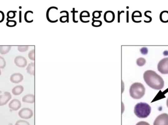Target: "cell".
<instances>
[{
  "label": "cell",
  "instance_id": "obj_3",
  "mask_svg": "<svg viewBox=\"0 0 168 125\" xmlns=\"http://www.w3.org/2000/svg\"><path fill=\"white\" fill-rule=\"evenodd\" d=\"M145 87L140 83H133L130 87L129 93L132 98L135 99H140L145 94Z\"/></svg>",
  "mask_w": 168,
  "mask_h": 125
},
{
  "label": "cell",
  "instance_id": "obj_28",
  "mask_svg": "<svg viewBox=\"0 0 168 125\" xmlns=\"http://www.w3.org/2000/svg\"><path fill=\"white\" fill-rule=\"evenodd\" d=\"M6 62L5 59L2 56H0V69H4L6 67Z\"/></svg>",
  "mask_w": 168,
  "mask_h": 125
},
{
  "label": "cell",
  "instance_id": "obj_15",
  "mask_svg": "<svg viewBox=\"0 0 168 125\" xmlns=\"http://www.w3.org/2000/svg\"><path fill=\"white\" fill-rule=\"evenodd\" d=\"M24 91V87L22 86H17L13 88L12 93L14 95H20Z\"/></svg>",
  "mask_w": 168,
  "mask_h": 125
},
{
  "label": "cell",
  "instance_id": "obj_10",
  "mask_svg": "<svg viewBox=\"0 0 168 125\" xmlns=\"http://www.w3.org/2000/svg\"><path fill=\"white\" fill-rule=\"evenodd\" d=\"M24 77L22 74L20 73H15L13 74L10 77V81L12 83L18 84L23 80Z\"/></svg>",
  "mask_w": 168,
  "mask_h": 125
},
{
  "label": "cell",
  "instance_id": "obj_26",
  "mask_svg": "<svg viewBox=\"0 0 168 125\" xmlns=\"http://www.w3.org/2000/svg\"><path fill=\"white\" fill-rule=\"evenodd\" d=\"M18 51L21 52H24L27 51L29 49V46H18Z\"/></svg>",
  "mask_w": 168,
  "mask_h": 125
},
{
  "label": "cell",
  "instance_id": "obj_2",
  "mask_svg": "<svg viewBox=\"0 0 168 125\" xmlns=\"http://www.w3.org/2000/svg\"><path fill=\"white\" fill-rule=\"evenodd\" d=\"M151 106L146 103H139L134 108V114L140 118H145L150 115L151 113Z\"/></svg>",
  "mask_w": 168,
  "mask_h": 125
},
{
  "label": "cell",
  "instance_id": "obj_6",
  "mask_svg": "<svg viewBox=\"0 0 168 125\" xmlns=\"http://www.w3.org/2000/svg\"><path fill=\"white\" fill-rule=\"evenodd\" d=\"M18 115L22 119H28L32 117L33 112L29 108H23L19 111Z\"/></svg>",
  "mask_w": 168,
  "mask_h": 125
},
{
  "label": "cell",
  "instance_id": "obj_33",
  "mask_svg": "<svg viewBox=\"0 0 168 125\" xmlns=\"http://www.w3.org/2000/svg\"><path fill=\"white\" fill-rule=\"evenodd\" d=\"M167 107H168V99H167Z\"/></svg>",
  "mask_w": 168,
  "mask_h": 125
},
{
  "label": "cell",
  "instance_id": "obj_25",
  "mask_svg": "<svg viewBox=\"0 0 168 125\" xmlns=\"http://www.w3.org/2000/svg\"><path fill=\"white\" fill-rule=\"evenodd\" d=\"M146 62V61L143 58H139L137 60V65H139V67L143 66L145 64Z\"/></svg>",
  "mask_w": 168,
  "mask_h": 125
},
{
  "label": "cell",
  "instance_id": "obj_12",
  "mask_svg": "<svg viewBox=\"0 0 168 125\" xmlns=\"http://www.w3.org/2000/svg\"><path fill=\"white\" fill-rule=\"evenodd\" d=\"M90 17V14L89 11H82L80 14V21L84 23H88L90 22L89 20L86 18Z\"/></svg>",
  "mask_w": 168,
  "mask_h": 125
},
{
  "label": "cell",
  "instance_id": "obj_9",
  "mask_svg": "<svg viewBox=\"0 0 168 125\" xmlns=\"http://www.w3.org/2000/svg\"><path fill=\"white\" fill-rule=\"evenodd\" d=\"M115 19V14L113 11H108L104 14V20L107 23H111Z\"/></svg>",
  "mask_w": 168,
  "mask_h": 125
},
{
  "label": "cell",
  "instance_id": "obj_30",
  "mask_svg": "<svg viewBox=\"0 0 168 125\" xmlns=\"http://www.w3.org/2000/svg\"><path fill=\"white\" fill-rule=\"evenodd\" d=\"M78 11H75V8H73L72 11V13L73 15V21L74 23H78V21H76V19H75V13H78Z\"/></svg>",
  "mask_w": 168,
  "mask_h": 125
},
{
  "label": "cell",
  "instance_id": "obj_27",
  "mask_svg": "<svg viewBox=\"0 0 168 125\" xmlns=\"http://www.w3.org/2000/svg\"><path fill=\"white\" fill-rule=\"evenodd\" d=\"M28 57H29L30 60L35 61V49H32L31 51L29 52V54H28Z\"/></svg>",
  "mask_w": 168,
  "mask_h": 125
},
{
  "label": "cell",
  "instance_id": "obj_13",
  "mask_svg": "<svg viewBox=\"0 0 168 125\" xmlns=\"http://www.w3.org/2000/svg\"><path fill=\"white\" fill-rule=\"evenodd\" d=\"M22 101L24 103H33L35 102V96L33 94H27L22 98Z\"/></svg>",
  "mask_w": 168,
  "mask_h": 125
},
{
  "label": "cell",
  "instance_id": "obj_11",
  "mask_svg": "<svg viewBox=\"0 0 168 125\" xmlns=\"http://www.w3.org/2000/svg\"><path fill=\"white\" fill-rule=\"evenodd\" d=\"M8 107L13 110H18L21 107V103L18 99H13L8 104Z\"/></svg>",
  "mask_w": 168,
  "mask_h": 125
},
{
  "label": "cell",
  "instance_id": "obj_19",
  "mask_svg": "<svg viewBox=\"0 0 168 125\" xmlns=\"http://www.w3.org/2000/svg\"><path fill=\"white\" fill-rule=\"evenodd\" d=\"M60 22L62 23H65L67 22L68 23L69 22V14H68V12H67V14L66 15H62L61 16V17L60 18Z\"/></svg>",
  "mask_w": 168,
  "mask_h": 125
},
{
  "label": "cell",
  "instance_id": "obj_14",
  "mask_svg": "<svg viewBox=\"0 0 168 125\" xmlns=\"http://www.w3.org/2000/svg\"><path fill=\"white\" fill-rule=\"evenodd\" d=\"M32 15H33V12L32 11H27L24 14L25 21L28 23H32L33 22V18H32Z\"/></svg>",
  "mask_w": 168,
  "mask_h": 125
},
{
  "label": "cell",
  "instance_id": "obj_1",
  "mask_svg": "<svg viewBox=\"0 0 168 125\" xmlns=\"http://www.w3.org/2000/svg\"><path fill=\"white\" fill-rule=\"evenodd\" d=\"M143 77L146 84L154 90H161L164 86V81L163 78L153 70L145 71Z\"/></svg>",
  "mask_w": 168,
  "mask_h": 125
},
{
  "label": "cell",
  "instance_id": "obj_31",
  "mask_svg": "<svg viewBox=\"0 0 168 125\" xmlns=\"http://www.w3.org/2000/svg\"><path fill=\"white\" fill-rule=\"evenodd\" d=\"M5 19V14L4 12L0 11V23H2Z\"/></svg>",
  "mask_w": 168,
  "mask_h": 125
},
{
  "label": "cell",
  "instance_id": "obj_21",
  "mask_svg": "<svg viewBox=\"0 0 168 125\" xmlns=\"http://www.w3.org/2000/svg\"><path fill=\"white\" fill-rule=\"evenodd\" d=\"M102 12V11H93L92 14V17H93L92 20H95V19H98L100 18L101 17V16Z\"/></svg>",
  "mask_w": 168,
  "mask_h": 125
},
{
  "label": "cell",
  "instance_id": "obj_22",
  "mask_svg": "<svg viewBox=\"0 0 168 125\" xmlns=\"http://www.w3.org/2000/svg\"><path fill=\"white\" fill-rule=\"evenodd\" d=\"M16 11H9L7 13V21L9 20V19H14L16 16Z\"/></svg>",
  "mask_w": 168,
  "mask_h": 125
},
{
  "label": "cell",
  "instance_id": "obj_34",
  "mask_svg": "<svg viewBox=\"0 0 168 125\" xmlns=\"http://www.w3.org/2000/svg\"><path fill=\"white\" fill-rule=\"evenodd\" d=\"M1 75V69H0V75Z\"/></svg>",
  "mask_w": 168,
  "mask_h": 125
},
{
  "label": "cell",
  "instance_id": "obj_8",
  "mask_svg": "<svg viewBox=\"0 0 168 125\" xmlns=\"http://www.w3.org/2000/svg\"><path fill=\"white\" fill-rule=\"evenodd\" d=\"M14 63L19 68H24L27 65V61L25 58L22 56H18L14 59Z\"/></svg>",
  "mask_w": 168,
  "mask_h": 125
},
{
  "label": "cell",
  "instance_id": "obj_18",
  "mask_svg": "<svg viewBox=\"0 0 168 125\" xmlns=\"http://www.w3.org/2000/svg\"><path fill=\"white\" fill-rule=\"evenodd\" d=\"M11 46H0V53L2 55H5L11 51Z\"/></svg>",
  "mask_w": 168,
  "mask_h": 125
},
{
  "label": "cell",
  "instance_id": "obj_17",
  "mask_svg": "<svg viewBox=\"0 0 168 125\" xmlns=\"http://www.w3.org/2000/svg\"><path fill=\"white\" fill-rule=\"evenodd\" d=\"M27 72L31 75H35V63H31L28 65L27 67Z\"/></svg>",
  "mask_w": 168,
  "mask_h": 125
},
{
  "label": "cell",
  "instance_id": "obj_24",
  "mask_svg": "<svg viewBox=\"0 0 168 125\" xmlns=\"http://www.w3.org/2000/svg\"><path fill=\"white\" fill-rule=\"evenodd\" d=\"M141 17H142V14L139 11H135L132 14V19L133 21L134 20L135 18Z\"/></svg>",
  "mask_w": 168,
  "mask_h": 125
},
{
  "label": "cell",
  "instance_id": "obj_20",
  "mask_svg": "<svg viewBox=\"0 0 168 125\" xmlns=\"http://www.w3.org/2000/svg\"><path fill=\"white\" fill-rule=\"evenodd\" d=\"M102 25V22L99 20H92V23H91L92 26L95 27V28H98V27H101Z\"/></svg>",
  "mask_w": 168,
  "mask_h": 125
},
{
  "label": "cell",
  "instance_id": "obj_29",
  "mask_svg": "<svg viewBox=\"0 0 168 125\" xmlns=\"http://www.w3.org/2000/svg\"><path fill=\"white\" fill-rule=\"evenodd\" d=\"M15 125H30V123L26 121L19 120L15 123Z\"/></svg>",
  "mask_w": 168,
  "mask_h": 125
},
{
  "label": "cell",
  "instance_id": "obj_32",
  "mask_svg": "<svg viewBox=\"0 0 168 125\" xmlns=\"http://www.w3.org/2000/svg\"><path fill=\"white\" fill-rule=\"evenodd\" d=\"M136 125H150L149 123H147L146 122L141 121L137 123Z\"/></svg>",
  "mask_w": 168,
  "mask_h": 125
},
{
  "label": "cell",
  "instance_id": "obj_16",
  "mask_svg": "<svg viewBox=\"0 0 168 125\" xmlns=\"http://www.w3.org/2000/svg\"><path fill=\"white\" fill-rule=\"evenodd\" d=\"M160 19L163 23H168V11H163L160 13Z\"/></svg>",
  "mask_w": 168,
  "mask_h": 125
},
{
  "label": "cell",
  "instance_id": "obj_7",
  "mask_svg": "<svg viewBox=\"0 0 168 125\" xmlns=\"http://www.w3.org/2000/svg\"><path fill=\"white\" fill-rule=\"evenodd\" d=\"M12 99V95L9 92H6L0 95V106H3L7 104Z\"/></svg>",
  "mask_w": 168,
  "mask_h": 125
},
{
  "label": "cell",
  "instance_id": "obj_5",
  "mask_svg": "<svg viewBox=\"0 0 168 125\" xmlns=\"http://www.w3.org/2000/svg\"><path fill=\"white\" fill-rule=\"evenodd\" d=\"M153 125H168V114H162L159 115L154 121Z\"/></svg>",
  "mask_w": 168,
  "mask_h": 125
},
{
  "label": "cell",
  "instance_id": "obj_4",
  "mask_svg": "<svg viewBox=\"0 0 168 125\" xmlns=\"http://www.w3.org/2000/svg\"><path fill=\"white\" fill-rule=\"evenodd\" d=\"M158 70L163 74H168V57L163 59L158 64Z\"/></svg>",
  "mask_w": 168,
  "mask_h": 125
},
{
  "label": "cell",
  "instance_id": "obj_23",
  "mask_svg": "<svg viewBox=\"0 0 168 125\" xmlns=\"http://www.w3.org/2000/svg\"><path fill=\"white\" fill-rule=\"evenodd\" d=\"M17 25V22L15 20H8L6 23V25L9 28H13L16 26Z\"/></svg>",
  "mask_w": 168,
  "mask_h": 125
}]
</instances>
